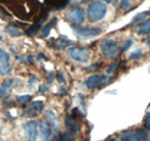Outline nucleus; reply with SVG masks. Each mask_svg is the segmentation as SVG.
<instances>
[{
	"mask_svg": "<svg viewBox=\"0 0 150 141\" xmlns=\"http://www.w3.org/2000/svg\"><path fill=\"white\" fill-rule=\"evenodd\" d=\"M108 7L102 1H93L88 6V19L91 22H97L106 15Z\"/></svg>",
	"mask_w": 150,
	"mask_h": 141,
	"instance_id": "obj_1",
	"label": "nucleus"
},
{
	"mask_svg": "<svg viewBox=\"0 0 150 141\" xmlns=\"http://www.w3.org/2000/svg\"><path fill=\"white\" fill-rule=\"evenodd\" d=\"M100 51L105 58H115L118 56V44L113 39H104L100 44Z\"/></svg>",
	"mask_w": 150,
	"mask_h": 141,
	"instance_id": "obj_2",
	"label": "nucleus"
},
{
	"mask_svg": "<svg viewBox=\"0 0 150 141\" xmlns=\"http://www.w3.org/2000/svg\"><path fill=\"white\" fill-rule=\"evenodd\" d=\"M68 56L79 63H87L90 58V52L84 48H71L68 50Z\"/></svg>",
	"mask_w": 150,
	"mask_h": 141,
	"instance_id": "obj_3",
	"label": "nucleus"
},
{
	"mask_svg": "<svg viewBox=\"0 0 150 141\" xmlns=\"http://www.w3.org/2000/svg\"><path fill=\"white\" fill-rule=\"evenodd\" d=\"M86 19V14H84V9L80 6H75L72 9L68 11L67 13V20L72 23L75 24H81L84 22Z\"/></svg>",
	"mask_w": 150,
	"mask_h": 141,
	"instance_id": "obj_4",
	"label": "nucleus"
},
{
	"mask_svg": "<svg viewBox=\"0 0 150 141\" xmlns=\"http://www.w3.org/2000/svg\"><path fill=\"white\" fill-rule=\"evenodd\" d=\"M148 137L146 130H137V131H126L121 134L122 141H142Z\"/></svg>",
	"mask_w": 150,
	"mask_h": 141,
	"instance_id": "obj_5",
	"label": "nucleus"
},
{
	"mask_svg": "<svg viewBox=\"0 0 150 141\" xmlns=\"http://www.w3.org/2000/svg\"><path fill=\"white\" fill-rule=\"evenodd\" d=\"M73 30L76 35L83 38L97 36L102 33V29L97 27H73Z\"/></svg>",
	"mask_w": 150,
	"mask_h": 141,
	"instance_id": "obj_6",
	"label": "nucleus"
},
{
	"mask_svg": "<svg viewBox=\"0 0 150 141\" xmlns=\"http://www.w3.org/2000/svg\"><path fill=\"white\" fill-rule=\"evenodd\" d=\"M12 70L9 64V54L6 50L0 49V75H6Z\"/></svg>",
	"mask_w": 150,
	"mask_h": 141,
	"instance_id": "obj_7",
	"label": "nucleus"
},
{
	"mask_svg": "<svg viewBox=\"0 0 150 141\" xmlns=\"http://www.w3.org/2000/svg\"><path fill=\"white\" fill-rule=\"evenodd\" d=\"M37 132H38V126L36 122L30 120V122H27V123L24 124V134H25V138H27L28 141L36 140Z\"/></svg>",
	"mask_w": 150,
	"mask_h": 141,
	"instance_id": "obj_8",
	"label": "nucleus"
},
{
	"mask_svg": "<svg viewBox=\"0 0 150 141\" xmlns=\"http://www.w3.org/2000/svg\"><path fill=\"white\" fill-rule=\"evenodd\" d=\"M39 130H40V141H51L52 137V128L47 120H40L39 123Z\"/></svg>",
	"mask_w": 150,
	"mask_h": 141,
	"instance_id": "obj_9",
	"label": "nucleus"
},
{
	"mask_svg": "<svg viewBox=\"0 0 150 141\" xmlns=\"http://www.w3.org/2000/svg\"><path fill=\"white\" fill-rule=\"evenodd\" d=\"M71 0H46V4L52 7L53 9L56 11H60L62 8H65L68 4H69Z\"/></svg>",
	"mask_w": 150,
	"mask_h": 141,
	"instance_id": "obj_10",
	"label": "nucleus"
},
{
	"mask_svg": "<svg viewBox=\"0 0 150 141\" xmlns=\"http://www.w3.org/2000/svg\"><path fill=\"white\" fill-rule=\"evenodd\" d=\"M13 82H14L13 79H8V80H6V81L2 83V86L0 87V98L6 97V96L11 93V89L13 87Z\"/></svg>",
	"mask_w": 150,
	"mask_h": 141,
	"instance_id": "obj_11",
	"label": "nucleus"
},
{
	"mask_svg": "<svg viewBox=\"0 0 150 141\" xmlns=\"http://www.w3.org/2000/svg\"><path fill=\"white\" fill-rule=\"evenodd\" d=\"M43 108H44V102H43V101H35V102L31 103V106H30V109H29L28 115H30V116H36V115H38V113L43 110Z\"/></svg>",
	"mask_w": 150,
	"mask_h": 141,
	"instance_id": "obj_12",
	"label": "nucleus"
},
{
	"mask_svg": "<svg viewBox=\"0 0 150 141\" xmlns=\"http://www.w3.org/2000/svg\"><path fill=\"white\" fill-rule=\"evenodd\" d=\"M66 126L68 127V130L73 133H77L79 132V126L75 122V117L72 115L66 116Z\"/></svg>",
	"mask_w": 150,
	"mask_h": 141,
	"instance_id": "obj_13",
	"label": "nucleus"
},
{
	"mask_svg": "<svg viewBox=\"0 0 150 141\" xmlns=\"http://www.w3.org/2000/svg\"><path fill=\"white\" fill-rule=\"evenodd\" d=\"M45 115H46L47 122H49V124H50L51 128H53V130H54V132H57V133H58V126H57V117H56V115H54V112H53L52 110H47V111L45 112Z\"/></svg>",
	"mask_w": 150,
	"mask_h": 141,
	"instance_id": "obj_14",
	"label": "nucleus"
},
{
	"mask_svg": "<svg viewBox=\"0 0 150 141\" xmlns=\"http://www.w3.org/2000/svg\"><path fill=\"white\" fill-rule=\"evenodd\" d=\"M72 44H73V42L66 39V38L62 36V37H60V38L57 39L54 46H56V49H58V50H62V49H65V48H67V46H69V45H72Z\"/></svg>",
	"mask_w": 150,
	"mask_h": 141,
	"instance_id": "obj_15",
	"label": "nucleus"
},
{
	"mask_svg": "<svg viewBox=\"0 0 150 141\" xmlns=\"http://www.w3.org/2000/svg\"><path fill=\"white\" fill-rule=\"evenodd\" d=\"M140 35H149L150 34V18H148L144 22H142L140 24V28H139V31H137Z\"/></svg>",
	"mask_w": 150,
	"mask_h": 141,
	"instance_id": "obj_16",
	"label": "nucleus"
},
{
	"mask_svg": "<svg viewBox=\"0 0 150 141\" xmlns=\"http://www.w3.org/2000/svg\"><path fill=\"white\" fill-rule=\"evenodd\" d=\"M99 85V76L98 75H91L90 78H88V80L86 81V86L88 88H95L96 86Z\"/></svg>",
	"mask_w": 150,
	"mask_h": 141,
	"instance_id": "obj_17",
	"label": "nucleus"
},
{
	"mask_svg": "<svg viewBox=\"0 0 150 141\" xmlns=\"http://www.w3.org/2000/svg\"><path fill=\"white\" fill-rule=\"evenodd\" d=\"M45 19H42L39 22H37V23H35L34 26H31L28 30H27V35H29V36H34V35H36L38 33V30H39V28L42 27V22L44 21Z\"/></svg>",
	"mask_w": 150,
	"mask_h": 141,
	"instance_id": "obj_18",
	"label": "nucleus"
},
{
	"mask_svg": "<svg viewBox=\"0 0 150 141\" xmlns=\"http://www.w3.org/2000/svg\"><path fill=\"white\" fill-rule=\"evenodd\" d=\"M5 30H6V33L8 35H11L12 37H19V36L22 35V31H20L19 29H16V28H14L12 26H7Z\"/></svg>",
	"mask_w": 150,
	"mask_h": 141,
	"instance_id": "obj_19",
	"label": "nucleus"
},
{
	"mask_svg": "<svg viewBox=\"0 0 150 141\" xmlns=\"http://www.w3.org/2000/svg\"><path fill=\"white\" fill-rule=\"evenodd\" d=\"M57 22V18H53V20L44 28V30H43V37H46V36H49V34H50V31H51V29H52V27L56 24Z\"/></svg>",
	"mask_w": 150,
	"mask_h": 141,
	"instance_id": "obj_20",
	"label": "nucleus"
},
{
	"mask_svg": "<svg viewBox=\"0 0 150 141\" xmlns=\"http://www.w3.org/2000/svg\"><path fill=\"white\" fill-rule=\"evenodd\" d=\"M56 139H57L56 141H73V134H72L71 131H68V132H66L61 138H60V137H57Z\"/></svg>",
	"mask_w": 150,
	"mask_h": 141,
	"instance_id": "obj_21",
	"label": "nucleus"
},
{
	"mask_svg": "<svg viewBox=\"0 0 150 141\" xmlns=\"http://www.w3.org/2000/svg\"><path fill=\"white\" fill-rule=\"evenodd\" d=\"M150 12H143V13H140V14H137V15H135L134 19H133V21L131 22V24H134L135 22H137V21H140L142 18H146L147 15H149Z\"/></svg>",
	"mask_w": 150,
	"mask_h": 141,
	"instance_id": "obj_22",
	"label": "nucleus"
},
{
	"mask_svg": "<svg viewBox=\"0 0 150 141\" xmlns=\"http://www.w3.org/2000/svg\"><path fill=\"white\" fill-rule=\"evenodd\" d=\"M30 100H31V96L30 95H22V96L18 97V102H20V103H27Z\"/></svg>",
	"mask_w": 150,
	"mask_h": 141,
	"instance_id": "obj_23",
	"label": "nucleus"
},
{
	"mask_svg": "<svg viewBox=\"0 0 150 141\" xmlns=\"http://www.w3.org/2000/svg\"><path fill=\"white\" fill-rule=\"evenodd\" d=\"M118 65H119V63H114V64H112L108 70H106V73L108 74H112L114 70H117V67H118Z\"/></svg>",
	"mask_w": 150,
	"mask_h": 141,
	"instance_id": "obj_24",
	"label": "nucleus"
},
{
	"mask_svg": "<svg viewBox=\"0 0 150 141\" xmlns=\"http://www.w3.org/2000/svg\"><path fill=\"white\" fill-rule=\"evenodd\" d=\"M144 126L146 128H150V112H148L144 117Z\"/></svg>",
	"mask_w": 150,
	"mask_h": 141,
	"instance_id": "obj_25",
	"label": "nucleus"
},
{
	"mask_svg": "<svg viewBox=\"0 0 150 141\" xmlns=\"http://www.w3.org/2000/svg\"><path fill=\"white\" fill-rule=\"evenodd\" d=\"M141 54H142V52H141V50H137V51H135V52H133L131 54V57H129V59H136V58H140L141 57Z\"/></svg>",
	"mask_w": 150,
	"mask_h": 141,
	"instance_id": "obj_26",
	"label": "nucleus"
},
{
	"mask_svg": "<svg viewBox=\"0 0 150 141\" xmlns=\"http://www.w3.org/2000/svg\"><path fill=\"white\" fill-rule=\"evenodd\" d=\"M131 5V1L129 0H121V8L122 9H127Z\"/></svg>",
	"mask_w": 150,
	"mask_h": 141,
	"instance_id": "obj_27",
	"label": "nucleus"
},
{
	"mask_svg": "<svg viewBox=\"0 0 150 141\" xmlns=\"http://www.w3.org/2000/svg\"><path fill=\"white\" fill-rule=\"evenodd\" d=\"M132 44H133V41H131V39H129V41H128V42H127V43H126V44L122 46V49H121V50H122V51H126V50H128V49L131 48Z\"/></svg>",
	"mask_w": 150,
	"mask_h": 141,
	"instance_id": "obj_28",
	"label": "nucleus"
},
{
	"mask_svg": "<svg viewBox=\"0 0 150 141\" xmlns=\"http://www.w3.org/2000/svg\"><path fill=\"white\" fill-rule=\"evenodd\" d=\"M57 79H58V81H59L60 83H64V82H65V79H64V76H62L61 73H58V74H57Z\"/></svg>",
	"mask_w": 150,
	"mask_h": 141,
	"instance_id": "obj_29",
	"label": "nucleus"
},
{
	"mask_svg": "<svg viewBox=\"0 0 150 141\" xmlns=\"http://www.w3.org/2000/svg\"><path fill=\"white\" fill-rule=\"evenodd\" d=\"M109 80V76L108 75H102V76H99V83H104L105 81H108Z\"/></svg>",
	"mask_w": 150,
	"mask_h": 141,
	"instance_id": "obj_30",
	"label": "nucleus"
},
{
	"mask_svg": "<svg viewBox=\"0 0 150 141\" xmlns=\"http://www.w3.org/2000/svg\"><path fill=\"white\" fill-rule=\"evenodd\" d=\"M46 90H47V88H46L45 86H43V85L39 87V93H42V94H43V93H45Z\"/></svg>",
	"mask_w": 150,
	"mask_h": 141,
	"instance_id": "obj_31",
	"label": "nucleus"
},
{
	"mask_svg": "<svg viewBox=\"0 0 150 141\" xmlns=\"http://www.w3.org/2000/svg\"><path fill=\"white\" fill-rule=\"evenodd\" d=\"M100 66V64H94V66H91V67H88V70H96V68H98Z\"/></svg>",
	"mask_w": 150,
	"mask_h": 141,
	"instance_id": "obj_32",
	"label": "nucleus"
},
{
	"mask_svg": "<svg viewBox=\"0 0 150 141\" xmlns=\"http://www.w3.org/2000/svg\"><path fill=\"white\" fill-rule=\"evenodd\" d=\"M38 59H44V60H46L47 58L45 57V54H44V53H39V54H38Z\"/></svg>",
	"mask_w": 150,
	"mask_h": 141,
	"instance_id": "obj_33",
	"label": "nucleus"
},
{
	"mask_svg": "<svg viewBox=\"0 0 150 141\" xmlns=\"http://www.w3.org/2000/svg\"><path fill=\"white\" fill-rule=\"evenodd\" d=\"M28 61H29V63H34V58H33L31 56H29V57H28Z\"/></svg>",
	"mask_w": 150,
	"mask_h": 141,
	"instance_id": "obj_34",
	"label": "nucleus"
},
{
	"mask_svg": "<svg viewBox=\"0 0 150 141\" xmlns=\"http://www.w3.org/2000/svg\"><path fill=\"white\" fill-rule=\"evenodd\" d=\"M105 2H112V0H104Z\"/></svg>",
	"mask_w": 150,
	"mask_h": 141,
	"instance_id": "obj_35",
	"label": "nucleus"
},
{
	"mask_svg": "<svg viewBox=\"0 0 150 141\" xmlns=\"http://www.w3.org/2000/svg\"><path fill=\"white\" fill-rule=\"evenodd\" d=\"M147 44H148V45H150V39H148V42H147Z\"/></svg>",
	"mask_w": 150,
	"mask_h": 141,
	"instance_id": "obj_36",
	"label": "nucleus"
},
{
	"mask_svg": "<svg viewBox=\"0 0 150 141\" xmlns=\"http://www.w3.org/2000/svg\"><path fill=\"white\" fill-rule=\"evenodd\" d=\"M110 141H118L117 139H113V140H110Z\"/></svg>",
	"mask_w": 150,
	"mask_h": 141,
	"instance_id": "obj_37",
	"label": "nucleus"
},
{
	"mask_svg": "<svg viewBox=\"0 0 150 141\" xmlns=\"http://www.w3.org/2000/svg\"><path fill=\"white\" fill-rule=\"evenodd\" d=\"M144 140H146V139H144ZM144 140H142V141H144ZM148 141H149V140H148Z\"/></svg>",
	"mask_w": 150,
	"mask_h": 141,
	"instance_id": "obj_38",
	"label": "nucleus"
},
{
	"mask_svg": "<svg viewBox=\"0 0 150 141\" xmlns=\"http://www.w3.org/2000/svg\"><path fill=\"white\" fill-rule=\"evenodd\" d=\"M0 39H1V36H0Z\"/></svg>",
	"mask_w": 150,
	"mask_h": 141,
	"instance_id": "obj_39",
	"label": "nucleus"
},
{
	"mask_svg": "<svg viewBox=\"0 0 150 141\" xmlns=\"http://www.w3.org/2000/svg\"><path fill=\"white\" fill-rule=\"evenodd\" d=\"M149 106H150V103H149Z\"/></svg>",
	"mask_w": 150,
	"mask_h": 141,
	"instance_id": "obj_40",
	"label": "nucleus"
},
{
	"mask_svg": "<svg viewBox=\"0 0 150 141\" xmlns=\"http://www.w3.org/2000/svg\"><path fill=\"white\" fill-rule=\"evenodd\" d=\"M86 1H87V0H86Z\"/></svg>",
	"mask_w": 150,
	"mask_h": 141,
	"instance_id": "obj_41",
	"label": "nucleus"
}]
</instances>
